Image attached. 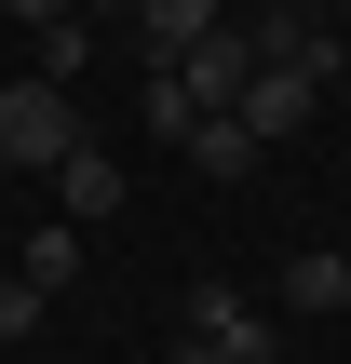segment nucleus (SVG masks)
<instances>
[{"label":"nucleus","instance_id":"nucleus-1","mask_svg":"<svg viewBox=\"0 0 351 364\" xmlns=\"http://www.w3.org/2000/svg\"><path fill=\"white\" fill-rule=\"evenodd\" d=\"M81 135H95V122H81V95H68V81H41V68H27V81H0V162H14V176H54Z\"/></svg>","mask_w":351,"mask_h":364},{"label":"nucleus","instance_id":"nucleus-2","mask_svg":"<svg viewBox=\"0 0 351 364\" xmlns=\"http://www.w3.org/2000/svg\"><path fill=\"white\" fill-rule=\"evenodd\" d=\"M243 54H257V68H298V81H338V27H325V14H284V0H257Z\"/></svg>","mask_w":351,"mask_h":364},{"label":"nucleus","instance_id":"nucleus-3","mask_svg":"<svg viewBox=\"0 0 351 364\" xmlns=\"http://www.w3.org/2000/svg\"><path fill=\"white\" fill-rule=\"evenodd\" d=\"M176 338H203L216 364H271V324L230 297V284H189V311H176Z\"/></svg>","mask_w":351,"mask_h":364},{"label":"nucleus","instance_id":"nucleus-4","mask_svg":"<svg viewBox=\"0 0 351 364\" xmlns=\"http://www.w3.org/2000/svg\"><path fill=\"white\" fill-rule=\"evenodd\" d=\"M176 81H189V108L216 122V108H243V81H257V54H243V27H216V41H189L176 54Z\"/></svg>","mask_w":351,"mask_h":364},{"label":"nucleus","instance_id":"nucleus-5","mask_svg":"<svg viewBox=\"0 0 351 364\" xmlns=\"http://www.w3.org/2000/svg\"><path fill=\"white\" fill-rule=\"evenodd\" d=\"M311 108H325V81H298V68H257V81H243V108H230V122H243V135H257V149H284V135H298V122H311Z\"/></svg>","mask_w":351,"mask_h":364},{"label":"nucleus","instance_id":"nucleus-6","mask_svg":"<svg viewBox=\"0 0 351 364\" xmlns=\"http://www.w3.org/2000/svg\"><path fill=\"white\" fill-rule=\"evenodd\" d=\"M54 216H68V230H81V216H122V162H108L95 135H81V149L54 162Z\"/></svg>","mask_w":351,"mask_h":364},{"label":"nucleus","instance_id":"nucleus-7","mask_svg":"<svg viewBox=\"0 0 351 364\" xmlns=\"http://www.w3.org/2000/svg\"><path fill=\"white\" fill-rule=\"evenodd\" d=\"M14 284H27V297H68V284H81V230H68V216H41V230L14 243Z\"/></svg>","mask_w":351,"mask_h":364},{"label":"nucleus","instance_id":"nucleus-8","mask_svg":"<svg viewBox=\"0 0 351 364\" xmlns=\"http://www.w3.org/2000/svg\"><path fill=\"white\" fill-rule=\"evenodd\" d=\"M216 27H230L216 0H135V41H149V68H176V54H189V41H216Z\"/></svg>","mask_w":351,"mask_h":364},{"label":"nucleus","instance_id":"nucleus-9","mask_svg":"<svg viewBox=\"0 0 351 364\" xmlns=\"http://www.w3.org/2000/svg\"><path fill=\"white\" fill-rule=\"evenodd\" d=\"M284 311H351V257H338V243L284 257Z\"/></svg>","mask_w":351,"mask_h":364},{"label":"nucleus","instance_id":"nucleus-10","mask_svg":"<svg viewBox=\"0 0 351 364\" xmlns=\"http://www.w3.org/2000/svg\"><path fill=\"white\" fill-rule=\"evenodd\" d=\"M135 108H149V135H162V149H189V135H203V108H189V81H176V68H149V95H135Z\"/></svg>","mask_w":351,"mask_h":364},{"label":"nucleus","instance_id":"nucleus-11","mask_svg":"<svg viewBox=\"0 0 351 364\" xmlns=\"http://www.w3.org/2000/svg\"><path fill=\"white\" fill-rule=\"evenodd\" d=\"M189 162H203V176H257V135H243V122H230V108H216V122H203V135H189Z\"/></svg>","mask_w":351,"mask_h":364},{"label":"nucleus","instance_id":"nucleus-12","mask_svg":"<svg viewBox=\"0 0 351 364\" xmlns=\"http://www.w3.org/2000/svg\"><path fill=\"white\" fill-rule=\"evenodd\" d=\"M41 311H54V297H27V284L0 270V338H41Z\"/></svg>","mask_w":351,"mask_h":364},{"label":"nucleus","instance_id":"nucleus-13","mask_svg":"<svg viewBox=\"0 0 351 364\" xmlns=\"http://www.w3.org/2000/svg\"><path fill=\"white\" fill-rule=\"evenodd\" d=\"M0 14H14V27H54V14H68V0H0Z\"/></svg>","mask_w":351,"mask_h":364},{"label":"nucleus","instance_id":"nucleus-14","mask_svg":"<svg viewBox=\"0 0 351 364\" xmlns=\"http://www.w3.org/2000/svg\"><path fill=\"white\" fill-rule=\"evenodd\" d=\"M284 14H325V27H338V0H284Z\"/></svg>","mask_w":351,"mask_h":364},{"label":"nucleus","instance_id":"nucleus-15","mask_svg":"<svg viewBox=\"0 0 351 364\" xmlns=\"http://www.w3.org/2000/svg\"><path fill=\"white\" fill-rule=\"evenodd\" d=\"M68 14H135V0H68Z\"/></svg>","mask_w":351,"mask_h":364},{"label":"nucleus","instance_id":"nucleus-16","mask_svg":"<svg viewBox=\"0 0 351 364\" xmlns=\"http://www.w3.org/2000/svg\"><path fill=\"white\" fill-rule=\"evenodd\" d=\"M338 81H351V27H338Z\"/></svg>","mask_w":351,"mask_h":364}]
</instances>
